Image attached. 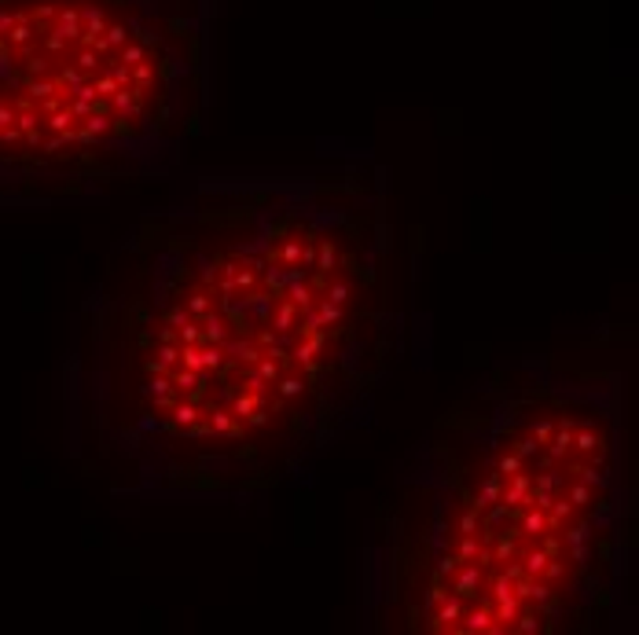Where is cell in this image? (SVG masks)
<instances>
[{
    "instance_id": "cell-1",
    "label": "cell",
    "mask_w": 639,
    "mask_h": 635,
    "mask_svg": "<svg viewBox=\"0 0 639 635\" xmlns=\"http://www.w3.org/2000/svg\"><path fill=\"white\" fill-rule=\"evenodd\" d=\"M382 169L202 176L85 305L77 445L114 499L254 503L364 422L404 356Z\"/></svg>"
},
{
    "instance_id": "cell-2",
    "label": "cell",
    "mask_w": 639,
    "mask_h": 635,
    "mask_svg": "<svg viewBox=\"0 0 639 635\" xmlns=\"http://www.w3.org/2000/svg\"><path fill=\"white\" fill-rule=\"evenodd\" d=\"M625 374L522 356L397 463L364 540V628L588 631L628 573Z\"/></svg>"
},
{
    "instance_id": "cell-3",
    "label": "cell",
    "mask_w": 639,
    "mask_h": 635,
    "mask_svg": "<svg viewBox=\"0 0 639 635\" xmlns=\"http://www.w3.org/2000/svg\"><path fill=\"white\" fill-rule=\"evenodd\" d=\"M213 0H0V169L173 173L209 89Z\"/></svg>"
}]
</instances>
